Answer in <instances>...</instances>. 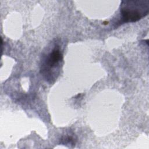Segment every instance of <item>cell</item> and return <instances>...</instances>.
<instances>
[{
    "instance_id": "7a4b0ae2",
    "label": "cell",
    "mask_w": 149,
    "mask_h": 149,
    "mask_svg": "<svg viewBox=\"0 0 149 149\" xmlns=\"http://www.w3.org/2000/svg\"><path fill=\"white\" fill-rule=\"evenodd\" d=\"M149 12V1H122L120 3V20L119 24L123 23L136 22L145 17Z\"/></svg>"
},
{
    "instance_id": "6da1fadb",
    "label": "cell",
    "mask_w": 149,
    "mask_h": 149,
    "mask_svg": "<svg viewBox=\"0 0 149 149\" xmlns=\"http://www.w3.org/2000/svg\"><path fill=\"white\" fill-rule=\"evenodd\" d=\"M62 61L63 53L58 42L53 43L52 46L42 55L40 72L49 83H52L56 79Z\"/></svg>"
},
{
    "instance_id": "3957f363",
    "label": "cell",
    "mask_w": 149,
    "mask_h": 149,
    "mask_svg": "<svg viewBox=\"0 0 149 149\" xmlns=\"http://www.w3.org/2000/svg\"><path fill=\"white\" fill-rule=\"evenodd\" d=\"M61 141H62L61 143L63 144H75L74 140L73 137L67 136L65 137H62Z\"/></svg>"
}]
</instances>
